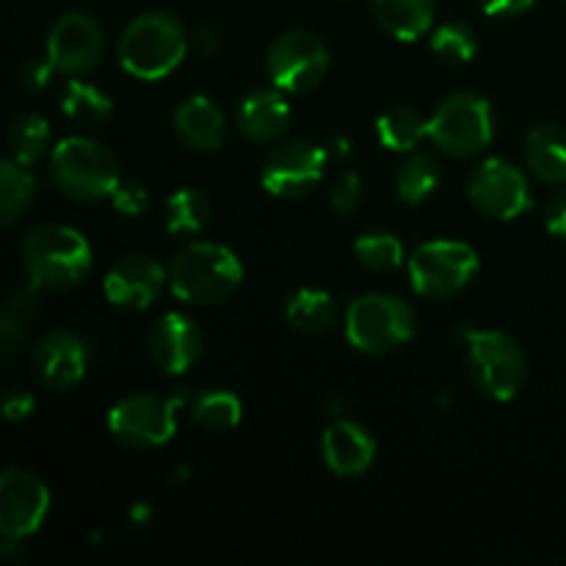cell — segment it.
I'll return each instance as SVG.
<instances>
[{
  "instance_id": "cell-1",
  "label": "cell",
  "mask_w": 566,
  "mask_h": 566,
  "mask_svg": "<svg viewBox=\"0 0 566 566\" xmlns=\"http://www.w3.org/2000/svg\"><path fill=\"white\" fill-rule=\"evenodd\" d=\"M22 265L39 291H70L92 269V247L66 224H42L22 241Z\"/></svg>"
},
{
  "instance_id": "cell-2",
  "label": "cell",
  "mask_w": 566,
  "mask_h": 566,
  "mask_svg": "<svg viewBox=\"0 0 566 566\" xmlns=\"http://www.w3.org/2000/svg\"><path fill=\"white\" fill-rule=\"evenodd\" d=\"M188 33L175 14L147 11L125 28L119 39V64L138 81H160L182 64Z\"/></svg>"
},
{
  "instance_id": "cell-3",
  "label": "cell",
  "mask_w": 566,
  "mask_h": 566,
  "mask_svg": "<svg viewBox=\"0 0 566 566\" xmlns=\"http://www.w3.org/2000/svg\"><path fill=\"white\" fill-rule=\"evenodd\" d=\"M243 265L232 249L221 243H188L169 269V285L186 304H219L241 287Z\"/></svg>"
},
{
  "instance_id": "cell-4",
  "label": "cell",
  "mask_w": 566,
  "mask_h": 566,
  "mask_svg": "<svg viewBox=\"0 0 566 566\" xmlns=\"http://www.w3.org/2000/svg\"><path fill=\"white\" fill-rule=\"evenodd\" d=\"M50 177L59 191L75 202L108 199L122 182L116 155L86 136H70L55 144L50 155Z\"/></svg>"
},
{
  "instance_id": "cell-5",
  "label": "cell",
  "mask_w": 566,
  "mask_h": 566,
  "mask_svg": "<svg viewBox=\"0 0 566 566\" xmlns=\"http://www.w3.org/2000/svg\"><path fill=\"white\" fill-rule=\"evenodd\" d=\"M468 346L470 379L492 401H512L525 385L528 363L512 335L497 329H468L464 332Z\"/></svg>"
},
{
  "instance_id": "cell-6",
  "label": "cell",
  "mask_w": 566,
  "mask_h": 566,
  "mask_svg": "<svg viewBox=\"0 0 566 566\" xmlns=\"http://www.w3.org/2000/svg\"><path fill=\"white\" fill-rule=\"evenodd\" d=\"M495 138V114L479 94H453L429 116V142L451 158H473Z\"/></svg>"
},
{
  "instance_id": "cell-7",
  "label": "cell",
  "mask_w": 566,
  "mask_h": 566,
  "mask_svg": "<svg viewBox=\"0 0 566 566\" xmlns=\"http://www.w3.org/2000/svg\"><path fill=\"white\" fill-rule=\"evenodd\" d=\"M415 313L403 298L368 293L346 313V340L363 354H387L415 337Z\"/></svg>"
},
{
  "instance_id": "cell-8",
  "label": "cell",
  "mask_w": 566,
  "mask_h": 566,
  "mask_svg": "<svg viewBox=\"0 0 566 566\" xmlns=\"http://www.w3.org/2000/svg\"><path fill=\"white\" fill-rule=\"evenodd\" d=\"M479 274V254L462 241H429L409 258V280L426 298H448L462 293Z\"/></svg>"
},
{
  "instance_id": "cell-9",
  "label": "cell",
  "mask_w": 566,
  "mask_h": 566,
  "mask_svg": "<svg viewBox=\"0 0 566 566\" xmlns=\"http://www.w3.org/2000/svg\"><path fill=\"white\" fill-rule=\"evenodd\" d=\"M265 72L271 83L287 94L313 92L329 72V50L315 33L285 31L265 53Z\"/></svg>"
},
{
  "instance_id": "cell-10",
  "label": "cell",
  "mask_w": 566,
  "mask_h": 566,
  "mask_svg": "<svg viewBox=\"0 0 566 566\" xmlns=\"http://www.w3.org/2000/svg\"><path fill=\"white\" fill-rule=\"evenodd\" d=\"M177 409H180V401L175 398H122L108 412V429L122 446L149 451V448L166 446L177 434Z\"/></svg>"
},
{
  "instance_id": "cell-11",
  "label": "cell",
  "mask_w": 566,
  "mask_h": 566,
  "mask_svg": "<svg viewBox=\"0 0 566 566\" xmlns=\"http://www.w3.org/2000/svg\"><path fill=\"white\" fill-rule=\"evenodd\" d=\"M326 158L329 153L318 144L285 142L265 155L260 182L271 197L302 199L324 180Z\"/></svg>"
},
{
  "instance_id": "cell-12",
  "label": "cell",
  "mask_w": 566,
  "mask_h": 566,
  "mask_svg": "<svg viewBox=\"0 0 566 566\" xmlns=\"http://www.w3.org/2000/svg\"><path fill=\"white\" fill-rule=\"evenodd\" d=\"M468 197L492 219H517L531 208V186L523 169L503 158H486L470 171Z\"/></svg>"
},
{
  "instance_id": "cell-13",
  "label": "cell",
  "mask_w": 566,
  "mask_h": 566,
  "mask_svg": "<svg viewBox=\"0 0 566 566\" xmlns=\"http://www.w3.org/2000/svg\"><path fill=\"white\" fill-rule=\"evenodd\" d=\"M50 512V492L28 470H0V536L28 539L42 528Z\"/></svg>"
},
{
  "instance_id": "cell-14",
  "label": "cell",
  "mask_w": 566,
  "mask_h": 566,
  "mask_svg": "<svg viewBox=\"0 0 566 566\" xmlns=\"http://www.w3.org/2000/svg\"><path fill=\"white\" fill-rule=\"evenodd\" d=\"M105 36L97 20L81 11L59 17L55 25L48 33V61L55 66V72L64 75H83L92 72L103 61Z\"/></svg>"
},
{
  "instance_id": "cell-15",
  "label": "cell",
  "mask_w": 566,
  "mask_h": 566,
  "mask_svg": "<svg viewBox=\"0 0 566 566\" xmlns=\"http://www.w3.org/2000/svg\"><path fill=\"white\" fill-rule=\"evenodd\" d=\"M88 368V346L70 329L48 332L33 348V370L50 390H72Z\"/></svg>"
},
{
  "instance_id": "cell-16",
  "label": "cell",
  "mask_w": 566,
  "mask_h": 566,
  "mask_svg": "<svg viewBox=\"0 0 566 566\" xmlns=\"http://www.w3.org/2000/svg\"><path fill=\"white\" fill-rule=\"evenodd\" d=\"M166 282H169V274H166L158 260L147 258V254H130V258H122L108 271L103 291L116 307L147 310L158 302Z\"/></svg>"
},
{
  "instance_id": "cell-17",
  "label": "cell",
  "mask_w": 566,
  "mask_h": 566,
  "mask_svg": "<svg viewBox=\"0 0 566 566\" xmlns=\"http://www.w3.org/2000/svg\"><path fill=\"white\" fill-rule=\"evenodd\" d=\"M202 329L182 313H166L149 329V357L164 374L182 376L202 357Z\"/></svg>"
},
{
  "instance_id": "cell-18",
  "label": "cell",
  "mask_w": 566,
  "mask_h": 566,
  "mask_svg": "<svg viewBox=\"0 0 566 566\" xmlns=\"http://www.w3.org/2000/svg\"><path fill=\"white\" fill-rule=\"evenodd\" d=\"M321 457L335 475L357 479V475L368 473L370 464H374L376 440L368 429H363L354 420H337L321 437Z\"/></svg>"
},
{
  "instance_id": "cell-19",
  "label": "cell",
  "mask_w": 566,
  "mask_h": 566,
  "mask_svg": "<svg viewBox=\"0 0 566 566\" xmlns=\"http://www.w3.org/2000/svg\"><path fill=\"white\" fill-rule=\"evenodd\" d=\"M291 105L282 88H254L241 99L235 111V125L243 138L254 144H271L287 130Z\"/></svg>"
},
{
  "instance_id": "cell-20",
  "label": "cell",
  "mask_w": 566,
  "mask_h": 566,
  "mask_svg": "<svg viewBox=\"0 0 566 566\" xmlns=\"http://www.w3.org/2000/svg\"><path fill=\"white\" fill-rule=\"evenodd\" d=\"M175 130L188 149L213 153L224 142V114L210 97L193 94L175 111Z\"/></svg>"
},
{
  "instance_id": "cell-21",
  "label": "cell",
  "mask_w": 566,
  "mask_h": 566,
  "mask_svg": "<svg viewBox=\"0 0 566 566\" xmlns=\"http://www.w3.org/2000/svg\"><path fill=\"white\" fill-rule=\"evenodd\" d=\"M39 287L25 285L9 293L0 304V365L20 357L31 337L33 318L39 313Z\"/></svg>"
},
{
  "instance_id": "cell-22",
  "label": "cell",
  "mask_w": 566,
  "mask_h": 566,
  "mask_svg": "<svg viewBox=\"0 0 566 566\" xmlns=\"http://www.w3.org/2000/svg\"><path fill=\"white\" fill-rule=\"evenodd\" d=\"M381 31L398 42H415L434 25V0H374Z\"/></svg>"
},
{
  "instance_id": "cell-23",
  "label": "cell",
  "mask_w": 566,
  "mask_h": 566,
  "mask_svg": "<svg viewBox=\"0 0 566 566\" xmlns=\"http://www.w3.org/2000/svg\"><path fill=\"white\" fill-rule=\"evenodd\" d=\"M528 169L547 186L566 182V130L558 125H539L525 138Z\"/></svg>"
},
{
  "instance_id": "cell-24",
  "label": "cell",
  "mask_w": 566,
  "mask_h": 566,
  "mask_svg": "<svg viewBox=\"0 0 566 566\" xmlns=\"http://www.w3.org/2000/svg\"><path fill=\"white\" fill-rule=\"evenodd\" d=\"M285 318L293 329L321 335V332H329L337 324L340 310H337L332 293L318 291V287H304V291H296L287 298Z\"/></svg>"
},
{
  "instance_id": "cell-25",
  "label": "cell",
  "mask_w": 566,
  "mask_h": 566,
  "mask_svg": "<svg viewBox=\"0 0 566 566\" xmlns=\"http://www.w3.org/2000/svg\"><path fill=\"white\" fill-rule=\"evenodd\" d=\"M376 136L390 153H412L423 138H429V119L407 105L385 111L376 122Z\"/></svg>"
},
{
  "instance_id": "cell-26",
  "label": "cell",
  "mask_w": 566,
  "mask_h": 566,
  "mask_svg": "<svg viewBox=\"0 0 566 566\" xmlns=\"http://www.w3.org/2000/svg\"><path fill=\"white\" fill-rule=\"evenodd\" d=\"M36 199V180L20 160H0V227H9L28 213Z\"/></svg>"
},
{
  "instance_id": "cell-27",
  "label": "cell",
  "mask_w": 566,
  "mask_h": 566,
  "mask_svg": "<svg viewBox=\"0 0 566 566\" xmlns=\"http://www.w3.org/2000/svg\"><path fill=\"white\" fill-rule=\"evenodd\" d=\"M61 111H64L72 122H77V125L99 127L111 119V114H114V103H111L108 94H105L103 88L94 86V83L72 77L64 86V94H61Z\"/></svg>"
},
{
  "instance_id": "cell-28",
  "label": "cell",
  "mask_w": 566,
  "mask_h": 566,
  "mask_svg": "<svg viewBox=\"0 0 566 566\" xmlns=\"http://www.w3.org/2000/svg\"><path fill=\"white\" fill-rule=\"evenodd\" d=\"M442 180L440 164L434 155L415 153L403 160V166L396 175V191L403 205H423L431 193L437 191Z\"/></svg>"
},
{
  "instance_id": "cell-29",
  "label": "cell",
  "mask_w": 566,
  "mask_h": 566,
  "mask_svg": "<svg viewBox=\"0 0 566 566\" xmlns=\"http://www.w3.org/2000/svg\"><path fill=\"white\" fill-rule=\"evenodd\" d=\"M210 199L197 188H180L166 199V232L169 235H193L210 224Z\"/></svg>"
},
{
  "instance_id": "cell-30",
  "label": "cell",
  "mask_w": 566,
  "mask_h": 566,
  "mask_svg": "<svg viewBox=\"0 0 566 566\" xmlns=\"http://www.w3.org/2000/svg\"><path fill=\"white\" fill-rule=\"evenodd\" d=\"M243 403L230 390H205L191 401V420L205 431H230L241 423Z\"/></svg>"
},
{
  "instance_id": "cell-31",
  "label": "cell",
  "mask_w": 566,
  "mask_h": 566,
  "mask_svg": "<svg viewBox=\"0 0 566 566\" xmlns=\"http://www.w3.org/2000/svg\"><path fill=\"white\" fill-rule=\"evenodd\" d=\"M9 144L14 160L22 166H33L44 158L50 149V125L42 114H22L17 116L9 130Z\"/></svg>"
},
{
  "instance_id": "cell-32",
  "label": "cell",
  "mask_w": 566,
  "mask_h": 566,
  "mask_svg": "<svg viewBox=\"0 0 566 566\" xmlns=\"http://www.w3.org/2000/svg\"><path fill=\"white\" fill-rule=\"evenodd\" d=\"M354 254H357V260L368 271H379V274H385V271H396L398 265L403 263V243L398 241L392 232L374 230L357 238V243H354Z\"/></svg>"
},
{
  "instance_id": "cell-33",
  "label": "cell",
  "mask_w": 566,
  "mask_h": 566,
  "mask_svg": "<svg viewBox=\"0 0 566 566\" xmlns=\"http://www.w3.org/2000/svg\"><path fill=\"white\" fill-rule=\"evenodd\" d=\"M431 50L448 64H468L479 53V39L464 22H446L431 31Z\"/></svg>"
},
{
  "instance_id": "cell-34",
  "label": "cell",
  "mask_w": 566,
  "mask_h": 566,
  "mask_svg": "<svg viewBox=\"0 0 566 566\" xmlns=\"http://www.w3.org/2000/svg\"><path fill=\"white\" fill-rule=\"evenodd\" d=\"M111 202L122 216H142L149 208V191L136 180H122L111 193Z\"/></svg>"
},
{
  "instance_id": "cell-35",
  "label": "cell",
  "mask_w": 566,
  "mask_h": 566,
  "mask_svg": "<svg viewBox=\"0 0 566 566\" xmlns=\"http://www.w3.org/2000/svg\"><path fill=\"white\" fill-rule=\"evenodd\" d=\"M359 199H363V180H359V175H354V171H346V175L335 182L332 208H335L337 213H352L359 205Z\"/></svg>"
},
{
  "instance_id": "cell-36",
  "label": "cell",
  "mask_w": 566,
  "mask_h": 566,
  "mask_svg": "<svg viewBox=\"0 0 566 566\" xmlns=\"http://www.w3.org/2000/svg\"><path fill=\"white\" fill-rule=\"evenodd\" d=\"M33 407H36V401L22 387H14V390H9L0 398V412H3L6 420H25L33 412Z\"/></svg>"
},
{
  "instance_id": "cell-37",
  "label": "cell",
  "mask_w": 566,
  "mask_h": 566,
  "mask_svg": "<svg viewBox=\"0 0 566 566\" xmlns=\"http://www.w3.org/2000/svg\"><path fill=\"white\" fill-rule=\"evenodd\" d=\"M55 66L50 64L48 55L44 59H31L25 66H22V86L31 88V92H42V88L50 86L53 81Z\"/></svg>"
},
{
  "instance_id": "cell-38",
  "label": "cell",
  "mask_w": 566,
  "mask_h": 566,
  "mask_svg": "<svg viewBox=\"0 0 566 566\" xmlns=\"http://www.w3.org/2000/svg\"><path fill=\"white\" fill-rule=\"evenodd\" d=\"M545 227L551 235L562 238L566 241V188L564 191H558L556 197L551 199V205H547L545 210Z\"/></svg>"
},
{
  "instance_id": "cell-39",
  "label": "cell",
  "mask_w": 566,
  "mask_h": 566,
  "mask_svg": "<svg viewBox=\"0 0 566 566\" xmlns=\"http://www.w3.org/2000/svg\"><path fill=\"white\" fill-rule=\"evenodd\" d=\"M534 3H536V0H479V6L490 17L523 14V11H528Z\"/></svg>"
},
{
  "instance_id": "cell-40",
  "label": "cell",
  "mask_w": 566,
  "mask_h": 566,
  "mask_svg": "<svg viewBox=\"0 0 566 566\" xmlns=\"http://www.w3.org/2000/svg\"><path fill=\"white\" fill-rule=\"evenodd\" d=\"M193 48L202 55H213L219 50V31L210 25L197 28V33H193Z\"/></svg>"
},
{
  "instance_id": "cell-41",
  "label": "cell",
  "mask_w": 566,
  "mask_h": 566,
  "mask_svg": "<svg viewBox=\"0 0 566 566\" xmlns=\"http://www.w3.org/2000/svg\"><path fill=\"white\" fill-rule=\"evenodd\" d=\"M352 149H354L352 142H346V138H337L335 147H329L326 153H329V158L332 155H337V158H346V155H352Z\"/></svg>"
},
{
  "instance_id": "cell-42",
  "label": "cell",
  "mask_w": 566,
  "mask_h": 566,
  "mask_svg": "<svg viewBox=\"0 0 566 566\" xmlns=\"http://www.w3.org/2000/svg\"><path fill=\"white\" fill-rule=\"evenodd\" d=\"M130 517L136 520L138 525H144V523H147L149 517H153V509H149L147 503H138V506H133V509H130Z\"/></svg>"
}]
</instances>
